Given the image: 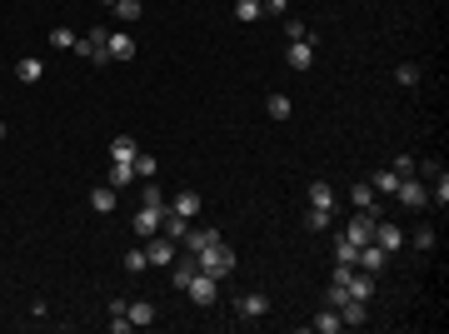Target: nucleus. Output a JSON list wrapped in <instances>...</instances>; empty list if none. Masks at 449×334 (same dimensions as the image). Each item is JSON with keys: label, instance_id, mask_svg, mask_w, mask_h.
Masks as SVG:
<instances>
[{"label": "nucleus", "instance_id": "nucleus-1", "mask_svg": "<svg viewBox=\"0 0 449 334\" xmlns=\"http://www.w3.org/2000/svg\"><path fill=\"white\" fill-rule=\"evenodd\" d=\"M195 269H200V274H215V279H224V274L235 269V249L224 244V239H215V244H205V249L195 254Z\"/></svg>", "mask_w": 449, "mask_h": 334}, {"label": "nucleus", "instance_id": "nucleus-2", "mask_svg": "<svg viewBox=\"0 0 449 334\" xmlns=\"http://www.w3.org/2000/svg\"><path fill=\"white\" fill-rule=\"evenodd\" d=\"M185 294H190V299H195L200 309H210V304L220 299V279H215V274H200V269H195V279L185 284Z\"/></svg>", "mask_w": 449, "mask_h": 334}, {"label": "nucleus", "instance_id": "nucleus-3", "mask_svg": "<svg viewBox=\"0 0 449 334\" xmlns=\"http://www.w3.org/2000/svg\"><path fill=\"white\" fill-rule=\"evenodd\" d=\"M145 264H155V269H170V264H175V239H165V235H150V239H145Z\"/></svg>", "mask_w": 449, "mask_h": 334}, {"label": "nucleus", "instance_id": "nucleus-4", "mask_svg": "<svg viewBox=\"0 0 449 334\" xmlns=\"http://www.w3.org/2000/svg\"><path fill=\"white\" fill-rule=\"evenodd\" d=\"M374 220H379L374 210H359V215L345 225V239H350V244H369V239H374Z\"/></svg>", "mask_w": 449, "mask_h": 334}, {"label": "nucleus", "instance_id": "nucleus-5", "mask_svg": "<svg viewBox=\"0 0 449 334\" xmlns=\"http://www.w3.org/2000/svg\"><path fill=\"white\" fill-rule=\"evenodd\" d=\"M394 195H399L409 210H424V205H429V185H424V180H414V175H409V180H399V190H394Z\"/></svg>", "mask_w": 449, "mask_h": 334}, {"label": "nucleus", "instance_id": "nucleus-6", "mask_svg": "<svg viewBox=\"0 0 449 334\" xmlns=\"http://www.w3.org/2000/svg\"><path fill=\"white\" fill-rule=\"evenodd\" d=\"M384 264H389V254L369 239V244H359V259H355V269H364V274H384Z\"/></svg>", "mask_w": 449, "mask_h": 334}, {"label": "nucleus", "instance_id": "nucleus-7", "mask_svg": "<svg viewBox=\"0 0 449 334\" xmlns=\"http://www.w3.org/2000/svg\"><path fill=\"white\" fill-rule=\"evenodd\" d=\"M160 220H165V210H150V205H140L130 225H135V235H140V239H150V235H160Z\"/></svg>", "mask_w": 449, "mask_h": 334}, {"label": "nucleus", "instance_id": "nucleus-8", "mask_svg": "<svg viewBox=\"0 0 449 334\" xmlns=\"http://www.w3.org/2000/svg\"><path fill=\"white\" fill-rule=\"evenodd\" d=\"M105 55H110V60H135V41H130L125 31H110V36H105Z\"/></svg>", "mask_w": 449, "mask_h": 334}, {"label": "nucleus", "instance_id": "nucleus-9", "mask_svg": "<svg viewBox=\"0 0 449 334\" xmlns=\"http://www.w3.org/2000/svg\"><path fill=\"white\" fill-rule=\"evenodd\" d=\"M285 60H290V70H310L315 65V41H290Z\"/></svg>", "mask_w": 449, "mask_h": 334}, {"label": "nucleus", "instance_id": "nucleus-10", "mask_svg": "<svg viewBox=\"0 0 449 334\" xmlns=\"http://www.w3.org/2000/svg\"><path fill=\"white\" fill-rule=\"evenodd\" d=\"M115 205H120V190H115V185H95V190H90V210H95V215H110Z\"/></svg>", "mask_w": 449, "mask_h": 334}, {"label": "nucleus", "instance_id": "nucleus-11", "mask_svg": "<svg viewBox=\"0 0 449 334\" xmlns=\"http://www.w3.org/2000/svg\"><path fill=\"white\" fill-rule=\"evenodd\" d=\"M374 244H379L384 254H394V249L404 244V235H399V225H384V220H374Z\"/></svg>", "mask_w": 449, "mask_h": 334}, {"label": "nucleus", "instance_id": "nucleus-12", "mask_svg": "<svg viewBox=\"0 0 449 334\" xmlns=\"http://www.w3.org/2000/svg\"><path fill=\"white\" fill-rule=\"evenodd\" d=\"M215 239H220V230H215V225H190L185 249H190V254H200V249H205V244H215Z\"/></svg>", "mask_w": 449, "mask_h": 334}, {"label": "nucleus", "instance_id": "nucleus-13", "mask_svg": "<svg viewBox=\"0 0 449 334\" xmlns=\"http://www.w3.org/2000/svg\"><path fill=\"white\" fill-rule=\"evenodd\" d=\"M345 289H350V299H369V294H374V274L350 269V274H345Z\"/></svg>", "mask_w": 449, "mask_h": 334}, {"label": "nucleus", "instance_id": "nucleus-14", "mask_svg": "<svg viewBox=\"0 0 449 334\" xmlns=\"http://www.w3.org/2000/svg\"><path fill=\"white\" fill-rule=\"evenodd\" d=\"M235 314L240 319H265L270 314V299L265 294H245V299H235Z\"/></svg>", "mask_w": 449, "mask_h": 334}, {"label": "nucleus", "instance_id": "nucleus-15", "mask_svg": "<svg viewBox=\"0 0 449 334\" xmlns=\"http://www.w3.org/2000/svg\"><path fill=\"white\" fill-rule=\"evenodd\" d=\"M170 210H175V215H185V220L195 225V215H200V195H195V190H180V195L170 200Z\"/></svg>", "mask_w": 449, "mask_h": 334}, {"label": "nucleus", "instance_id": "nucleus-16", "mask_svg": "<svg viewBox=\"0 0 449 334\" xmlns=\"http://www.w3.org/2000/svg\"><path fill=\"white\" fill-rule=\"evenodd\" d=\"M160 235H165V239H185V235H190V220H185V215H175V210H165Z\"/></svg>", "mask_w": 449, "mask_h": 334}, {"label": "nucleus", "instance_id": "nucleus-17", "mask_svg": "<svg viewBox=\"0 0 449 334\" xmlns=\"http://www.w3.org/2000/svg\"><path fill=\"white\" fill-rule=\"evenodd\" d=\"M125 314H130V324H135V329L155 324V304H150V299H135V304H125Z\"/></svg>", "mask_w": 449, "mask_h": 334}, {"label": "nucleus", "instance_id": "nucleus-18", "mask_svg": "<svg viewBox=\"0 0 449 334\" xmlns=\"http://www.w3.org/2000/svg\"><path fill=\"white\" fill-rule=\"evenodd\" d=\"M310 329H315V334H340V329H345V319H340V309H320Z\"/></svg>", "mask_w": 449, "mask_h": 334}, {"label": "nucleus", "instance_id": "nucleus-19", "mask_svg": "<svg viewBox=\"0 0 449 334\" xmlns=\"http://www.w3.org/2000/svg\"><path fill=\"white\" fill-rule=\"evenodd\" d=\"M45 75V65H40V55H26L21 65H16V80H26V85H36Z\"/></svg>", "mask_w": 449, "mask_h": 334}, {"label": "nucleus", "instance_id": "nucleus-20", "mask_svg": "<svg viewBox=\"0 0 449 334\" xmlns=\"http://www.w3.org/2000/svg\"><path fill=\"white\" fill-rule=\"evenodd\" d=\"M130 180H135V165H130V160H110V180H105V185H115V190H125Z\"/></svg>", "mask_w": 449, "mask_h": 334}, {"label": "nucleus", "instance_id": "nucleus-21", "mask_svg": "<svg viewBox=\"0 0 449 334\" xmlns=\"http://www.w3.org/2000/svg\"><path fill=\"white\" fill-rule=\"evenodd\" d=\"M190 279H195V254H190V259H175V264H170V284H175V289H185Z\"/></svg>", "mask_w": 449, "mask_h": 334}, {"label": "nucleus", "instance_id": "nucleus-22", "mask_svg": "<svg viewBox=\"0 0 449 334\" xmlns=\"http://www.w3.org/2000/svg\"><path fill=\"white\" fill-rule=\"evenodd\" d=\"M340 319H345V324H355V329H359V324H364V319H369V309H364V299H345V304H340Z\"/></svg>", "mask_w": 449, "mask_h": 334}, {"label": "nucleus", "instance_id": "nucleus-23", "mask_svg": "<svg viewBox=\"0 0 449 334\" xmlns=\"http://www.w3.org/2000/svg\"><path fill=\"white\" fill-rule=\"evenodd\" d=\"M429 205H439V210L449 205V175H444V170H439V175L429 180Z\"/></svg>", "mask_w": 449, "mask_h": 334}, {"label": "nucleus", "instance_id": "nucleus-24", "mask_svg": "<svg viewBox=\"0 0 449 334\" xmlns=\"http://www.w3.org/2000/svg\"><path fill=\"white\" fill-rule=\"evenodd\" d=\"M310 205H315V210H335V190H330L325 180H315V185H310Z\"/></svg>", "mask_w": 449, "mask_h": 334}, {"label": "nucleus", "instance_id": "nucleus-25", "mask_svg": "<svg viewBox=\"0 0 449 334\" xmlns=\"http://www.w3.org/2000/svg\"><path fill=\"white\" fill-rule=\"evenodd\" d=\"M260 16H265V11H260V0H235V21H240V26H255Z\"/></svg>", "mask_w": 449, "mask_h": 334}, {"label": "nucleus", "instance_id": "nucleus-26", "mask_svg": "<svg viewBox=\"0 0 449 334\" xmlns=\"http://www.w3.org/2000/svg\"><path fill=\"white\" fill-rule=\"evenodd\" d=\"M135 150H140V145H135L130 135H115V140H110V160H135Z\"/></svg>", "mask_w": 449, "mask_h": 334}, {"label": "nucleus", "instance_id": "nucleus-27", "mask_svg": "<svg viewBox=\"0 0 449 334\" xmlns=\"http://www.w3.org/2000/svg\"><path fill=\"white\" fill-rule=\"evenodd\" d=\"M130 165H135V175H140V180H155V170H160V160H155V155H145V150H135V160H130Z\"/></svg>", "mask_w": 449, "mask_h": 334}, {"label": "nucleus", "instance_id": "nucleus-28", "mask_svg": "<svg viewBox=\"0 0 449 334\" xmlns=\"http://www.w3.org/2000/svg\"><path fill=\"white\" fill-rule=\"evenodd\" d=\"M369 190H374V195H394V190H399V175H394V170H379V175L369 180Z\"/></svg>", "mask_w": 449, "mask_h": 334}, {"label": "nucleus", "instance_id": "nucleus-29", "mask_svg": "<svg viewBox=\"0 0 449 334\" xmlns=\"http://www.w3.org/2000/svg\"><path fill=\"white\" fill-rule=\"evenodd\" d=\"M75 41H80V36H75L70 26H55V31H50V45H55V50H75Z\"/></svg>", "mask_w": 449, "mask_h": 334}, {"label": "nucleus", "instance_id": "nucleus-30", "mask_svg": "<svg viewBox=\"0 0 449 334\" xmlns=\"http://www.w3.org/2000/svg\"><path fill=\"white\" fill-rule=\"evenodd\" d=\"M355 259H359V244H350V239L340 235V244H335V264H350V269H355Z\"/></svg>", "mask_w": 449, "mask_h": 334}, {"label": "nucleus", "instance_id": "nucleus-31", "mask_svg": "<svg viewBox=\"0 0 449 334\" xmlns=\"http://www.w3.org/2000/svg\"><path fill=\"white\" fill-rule=\"evenodd\" d=\"M350 200H355V210H374V205H379L369 185H355V190H350Z\"/></svg>", "mask_w": 449, "mask_h": 334}, {"label": "nucleus", "instance_id": "nucleus-32", "mask_svg": "<svg viewBox=\"0 0 449 334\" xmlns=\"http://www.w3.org/2000/svg\"><path fill=\"white\" fill-rule=\"evenodd\" d=\"M115 16H120V21H140L145 6H140V0H115Z\"/></svg>", "mask_w": 449, "mask_h": 334}, {"label": "nucleus", "instance_id": "nucleus-33", "mask_svg": "<svg viewBox=\"0 0 449 334\" xmlns=\"http://www.w3.org/2000/svg\"><path fill=\"white\" fill-rule=\"evenodd\" d=\"M409 239H414V249H434V244H439V235H434L429 225H419V230H414Z\"/></svg>", "mask_w": 449, "mask_h": 334}, {"label": "nucleus", "instance_id": "nucleus-34", "mask_svg": "<svg viewBox=\"0 0 449 334\" xmlns=\"http://www.w3.org/2000/svg\"><path fill=\"white\" fill-rule=\"evenodd\" d=\"M120 264H125V274H140V269H145V244H140V249H125Z\"/></svg>", "mask_w": 449, "mask_h": 334}, {"label": "nucleus", "instance_id": "nucleus-35", "mask_svg": "<svg viewBox=\"0 0 449 334\" xmlns=\"http://www.w3.org/2000/svg\"><path fill=\"white\" fill-rule=\"evenodd\" d=\"M140 205H150V210H170V200L155 190V185H145V195H140Z\"/></svg>", "mask_w": 449, "mask_h": 334}, {"label": "nucleus", "instance_id": "nucleus-36", "mask_svg": "<svg viewBox=\"0 0 449 334\" xmlns=\"http://www.w3.org/2000/svg\"><path fill=\"white\" fill-rule=\"evenodd\" d=\"M305 225H310L315 235H325V230H330V210H315V205H310V220H305Z\"/></svg>", "mask_w": 449, "mask_h": 334}, {"label": "nucleus", "instance_id": "nucleus-37", "mask_svg": "<svg viewBox=\"0 0 449 334\" xmlns=\"http://www.w3.org/2000/svg\"><path fill=\"white\" fill-rule=\"evenodd\" d=\"M394 80H399V85H419V65H409V60H404V65L394 70Z\"/></svg>", "mask_w": 449, "mask_h": 334}, {"label": "nucleus", "instance_id": "nucleus-38", "mask_svg": "<svg viewBox=\"0 0 449 334\" xmlns=\"http://www.w3.org/2000/svg\"><path fill=\"white\" fill-rule=\"evenodd\" d=\"M270 115L285 120V115H290V95H270Z\"/></svg>", "mask_w": 449, "mask_h": 334}, {"label": "nucleus", "instance_id": "nucleus-39", "mask_svg": "<svg viewBox=\"0 0 449 334\" xmlns=\"http://www.w3.org/2000/svg\"><path fill=\"white\" fill-rule=\"evenodd\" d=\"M389 170H394V175H399V180H409V175H414V155H399V160H394V165H389Z\"/></svg>", "mask_w": 449, "mask_h": 334}, {"label": "nucleus", "instance_id": "nucleus-40", "mask_svg": "<svg viewBox=\"0 0 449 334\" xmlns=\"http://www.w3.org/2000/svg\"><path fill=\"white\" fill-rule=\"evenodd\" d=\"M285 36H290V41H310V31H305V21H285Z\"/></svg>", "mask_w": 449, "mask_h": 334}, {"label": "nucleus", "instance_id": "nucleus-41", "mask_svg": "<svg viewBox=\"0 0 449 334\" xmlns=\"http://www.w3.org/2000/svg\"><path fill=\"white\" fill-rule=\"evenodd\" d=\"M260 11H265V16H285V11H290V0H260Z\"/></svg>", "mask_w": 449, "mask_h": 334}, {"label": "nucleus", "instance_id": "nucleus-42", "mask_svg": "<svg viewBox=\"0 0 449 334\" xmlns=\"http://www.w3.org/2000/svg\"><path fill=\"white\" fill-rule=\"evenodd\" d=\"M100 6H110V11H115V0H100Z\"/></svg>", "mask_w": 449, "mask_h": 334}, {"label": "nucleus", "instance_id": "nucleus-43", "mask_svg": "<svg viewBox=\"0 0 449 334\" xmlns=\"http://www.w3.org/2000/svg\"><path fill=\"white\" fill-rule=\"evenodd\" d=\"M0 140H6V125H0Z\"/></svg>", "mask_w": 449, "mask_h": 334}]
</instances>
